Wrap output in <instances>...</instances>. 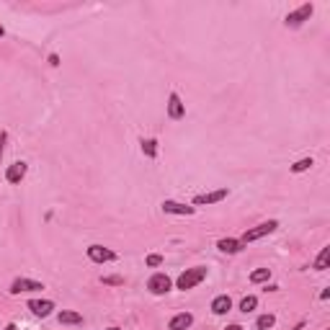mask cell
<instances>
[{
  "mask_svg": "<svg viewBox=\"0 0 330 330\" xmlns=\"http://www.w3.org/2000/svg\"><path fill=\"white\" fill-rule=\"evenodd\" d=\"M206 279V268L204 266H196V268H186L178 279H176V286L178 289H183V292H188V289H194V286H199L201 281Z\"/></svg>",
  "mask_w": 330,
  "mask_h": 330,
  "instance_id": "cell-1",
  "label": "cell"
},
{
  "mask_svg": "<svg viewBox=\"0 0 330 330\" xmlns=\"http://www.w3.org/2000/svg\"><path fill=\"white\" fill-rule=\"evenodd\" d=\"M276 227H279V222H276V219L261 222V225H256V227H251V230H245V235L240 237V242H242V245H248V242H256V240H261V237L271 235Z\"/></svg>",
  "mask_w": 330,
  "mask_h": 330,
  "instance_id": "cell-2",
  "label": "cell"
},
{
  "mask_svg": "<svg viewBox=\"0 0 330 330\" xmlns=\"http://www.w3.org/2000/svg\"><path fill=\"white\" fill-rule=\"evenodd\" d=\"M171 286H173V281H171V276L168 273H152L150 276V281H147V289L152 294H168L171 292Z\"/></svg>",
  "mask_w": 330,
  "mask_h": 330,
  "instance_id": "cell-3",
  "label": "cell"
},
{
  "mask_svg": "<svg viewBox=\"0 0 330 330\" xmlns=\"http://www.w3.org/2000/svg\"><path fill=\"white\" fill-rule=\"evenodd\" d=\"M312 11H315V6H312V3H305V6H299L297 11H292V13H289L284 23H286L289 29H297V26H302V23H305V21L312 16Z\"/></svg>",
  "mask_w": 330,
  "mask_h": 330,
  "instance_id": "cell-4",
  "label": "cell"
},
{
  "mask_svg": "<svg viewBox=\"0 0 330 330\" xmlns=\"http://www.w3.org/2000/svg\"><path fill=\"white\" fill-rule=\"evenodd\" d=\"M162 212L165 214H178V217H191V214H196V206H188V204H181V201H173V199H165L162 201Z\"/></svg>",
  "mask_w": 330,
  "mask_h": 330,
  "instance_id": "cell-5",
  "label": "cell"
},
{
  "mask_svg": "<svg viewBox=\"0 0 330 330\" xmlns=\"http://www.w3.org/2000/svg\"><path fill=\"white\" fill-rule=\"evenodd\" d=\"M88 258L93 263H111V261H116V253L111 251V248H103V245H91L88 248Z\"/></svg>",
  "mask_w": 330,
  "mask_h": 330,
  "instance_id": "cell-6",
  "label": "cell"
},
{
  "mask_svg": "<svg viewBox=\"0 0 330 330\" xmlns=\"http://www.w3.org/2000/svg\"><path fill=\"white\" fill-rule=\"evenodd\" d=\"M44 284L41 281H34V279H16L11 284V294H23V292H41Z\"/></svg>",
  "mask_w": 330,
  "mask_h": 330,
  "instance_id": "cell-7",
  "label": "cell"
},
{
  "mask_svg": "<svg viewBox=\"0 0 330 330\" xmlns=\"http://www.w3.org/2000/svg\"><path fill=\"white\" fill-rule=\"evenodd\" d=\"M168 116H171L173 121H181V119L186 116V106H183V101H181L178 93H171V96H168Z\"/></svg>",
  "mask_w": 330,
  "mask_h": 330,
  "instance_id": "cell-8",
  "label": "cell"
},
{
  "mask_svg": "<svg viewBox=\"0 0 330 330\" xmlns=\"http://www.w3.org/2000/svg\"><path fill=\"white\" fill-rule=\"evenodd\" d=\"M227 188H217V191H209V194H199L196 199H194V206H206V204H217V201H222V199H227Z\"/></svg>",
  "mask_w": 330,
  "mask_h": 330,
  "instance_id": "cell-9",
  "label": "cell"
},
{
  "mask_svg": "<svg viewBox=\"0 0 330 330\" xmlns=\"http://www.w3.org/2000/svg\"><path fill=\"white\" fill-rule=\"evenodd\" d=\"M26 171H29V165H26L23 160H16L13 165H8V171H6V181H8V183H21L23 176H26Z\"/></svg>",
  "mask_w": 330,
  "mask_h": 330,
  "instance_id": "cell-10",
  "label": "cell"
},
{
  "mask_svg": "<svg viewBox=\"0 0 330 330\" xmlns=\"http://www.w3.org/2000/svg\"><path fill=\"white\" fill-rule=\"evenodd\" d=\"M29 310H31L36 317H49V315L54 312V302H49V299H31V302H29Z\"/></svg>",
  "mask_w": 330,
  "mask_h": 330,
  "instance_id": "cell-11",
  "label": "cell"
},
{
  "mask_svg": "<svg viewBox=\"0 0 330 330\" xmlns=\"http://www.w3.org/2000/svg\"><path fill=\"white\" fill-rule=\"evenodd\" d=\"M191 325H194V315L191 312H178L176 317H171L168 330H188Z\"/></svg>",
  "mask_w": 330,
  "mask_h": 330,
  "instance_id": "cell-12",
  "label": "cell"
},
{
  "mask_svg": "<svg viewBox=\"0 0 330 330\" xmlns=\"http://www.w3.org/2000/svg\"><path fill=\"white\" fill-rule=\"evenodd\" d=\"M230 310H232V299L227 294H219V297L212 299V312L214 315H227Z\"/></svg>",
  "mask_w": 330,
  "mask_h": 330,
  "instance_id": "cell-13",
  "label": "cell"
},
{
  "mask_svg": "<svg viewBox=\"0 0 330 330\" xmlns=\"http://www.w3.org/2000/svg\"><path fill=\"white\" fill-rule=\"evenodd\" d=\"M217 248H219L222 253L235 256V253H240V251H242V242H240V240H235V237H222V240L217 242Z\"/></svg>",
  "mask_w": 330,
  "mask_h": 330,
  "instance_id": "cell-14",
  "label": "cell"
},
{
  "mask_svg": "<svg viewBox=\"0 0 330 330\" xmlns=\"http://www.w3.org/2000/svg\"><path fill=\"white\" fill-rule=\"evenodd\" d=\"M57 320L65 322V325H80V322H82V315H80V312H72V310H62V312L57 315Z\"/></svg>",
  "mask_w": 330,
  "mask_h": 330,
  "instance_id": "cell-15",
  "label": "cell"
},
{
  "mask_svg": "<svg viewBox=\"0 0 330 330\" xmlns=\"http://www.w3.org/2000/svg\"><path fill=\"white\" fill-rule=\"evenodd\" d=\"M315 165V160L312 157H302V160H297L294 165H292V173H305V171H310Z\"/></svg>",
  "mask_w": 330,
  "mask_h": 330,
  "instance_id": "cell-16",
  "label": "cell"
},
{
  "mask_svg": "<svg viewBox=\"0 0 330 330\" xmlns=\"http://www.w3.org/2000/svg\"><path fill=\"white\" fill-rule=\"evenodd\" d=\"M327 258H330V248H322L320 256L315 258V268H317V271H325V268H327Z\"/></svg>",
  "mask_w": 330,
  "mask_h": 330,
  "instance_id": "cell-17",
  "label": "cell"
},
{
  "mask_svg": "<svg viewBox=\"0 0 330 330\" xmlns=\"http://www.w3.org/2000/svg\"><path fill=\"white\" fill-rule=\"evenodd\" d=\"M256 307H258V299H256V297H242V299H240V312H245V315L253 312Z\"/></svg>",
  "mask_w": 330,
  "mask_h": 330,
  "instance_id": "cell-18",
  "label": "cell"
},
{
  "mask_svg": "<svg viewBox=\"0 0 330 330\" xmlns=\"http://www.w3.org/2000/svg\"><path fill=\"white\" fill-rule=\"evenodd\" d=\"M276 325V317L273 315H261L258 320H256V327L258 330H268V327H273Z\"/></svg>",
  "mask_w": 330,
  "mask_h": 330,
  "instance_id": "cell-19",
  "label": "cell"
},
{
  "mask_svg": "<svg viewBox=\"0 0 330 330\" xmlns=\"http://www.w3.org/2000/svg\"><path fill=\"white\" fill-rule=\"evenodd\" d=\"M142 152L147 157H155L157 155V140H142Z\"/></svg>",
  "mask_w": 330,
  "mask_h": 330,
  "instance_id": "cell-20",
  "label": "cell"
},
{
  "mask_svg": "<svg viewBox=\"0 0 330 330\" xmlns=\"http://www.w3.org/2000/svg\"><path fill=\"white\" fill-rule=\"evenodd\" d=\"M268 276H271V268H258V271L251 273V281H253V284H261V281H268Z\"/></svg>",
  "mask_w": 330,
  "mask_h": 330,
  "instance_id": "cell-21",
  "label": "cell"
},
{
  "mask_svg": "<svg viewBox=\"0 0 330 330\" xmlns=\"http://www.w3.org/2000/svg\"><path fill=\"white\" fill-rule=\"evenodd\" d=\"M150 268H155V266H160L162 263V256H157V253H152V256H147V261H145Z\"/></svg>",
  "mask_w": 330,
  "mask_h": 330,
  "instance_id": "cell-22",
  "label": "cell"
},
{
  "mask_svg": "<svg viewBox=\"0 0 330 330\" xmlns=\"http://www.w3.org/2000/svg\"><path fill=\"white\" fill-rule=\"evenodd\" d=\"M6 140H8V134H6V132H0V160H3V150H6Z\"/></svg>",
  "mask_w": 330,
  "mask_h": 330,
  "instance_id": "cell-23",
  "label": "cell"
},
{
  "mask_svg": "<svg viewBox=\"0 0 330 330\" xmlns=\"http://www.w3.org/2000/svg\"><path fill=\"white\" fill-rule=\"evenodd\" d=\"M103 284H124V279H119V276H108V279H103Z\"/></svg>",
  "mask_w": 330,
  "mask_h": 330,
  "instance_id": "cell-24",
  "label": "cell"
},
{
  "mask_svg": "<svg viewBox=\"0 0 330 330\" xmlns=\"http://www.w3.org/2000/svg\"><path fill=\"white\" fill-rule=\"evenodd\" d=\"M225 330H245L242 325H230V327H225Z\"/></svg>",
  "mask_w": 330,
  "mask_h": 330,
  "instance_id": "cell-25",
  "label": "cell"
},
{
  "mask_svg": "<svg viewBox=\"0 0 330 330\" xmlns=\"http://www.w3.org/2000/svg\"><path fill=\"white\" fill-rule=\"evenodd\" d=\"M6 330H18V325H13V322H11V325H6Z\"/></svg>",
  "mask_w": 330,
  "mask_h": 330,
  "instance_id": "cell-26",
  "label": "cell"
},
{
  "mask_svg": "<svg viewBox=\"0 0 330 330\" xmlns=\"http://www.w3.org/2000/svg\"><path fill=\"white\" fill-rule=\"evenodd\" d=\"M3 34H6V29H3V26H0V36H3Z\"/></svg>",
  "mask_w": 330,
  "mask_h": 330,
  "instance_id": "cell-27",
  "label": "cell"
},
{
  "mask_svg": "<svg viewBox=\"0 0 330 330\" xmlns=\"http://www.w3.org/2000/svg\"><path fill=\"white\" fill-rule=\"evenodd\" d=\"M108 330H121V327H108Z\"/></svg>",
  "mask_w": 330,
  "mask_h": 330,
  "instance_id": "cell-28",
  "label": "cell"
}]
</instances>
